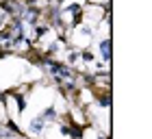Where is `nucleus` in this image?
<instances>
[{"mask_svg": "<svg viewBox=\"0 0 152 139\" xmlns=\"http://www.w3.org/2000/svg\"><path fill=\"white\" fill-rule=\"evenodd\" d=\"M41 128H44V120H41V117H37V120L31 124V130H35V133H39Z\"/></svg>", "mask_w": 152, "mask_h": 139, "instance_id": "nucleus-1", "label": "nucleus"}]
</instances>
